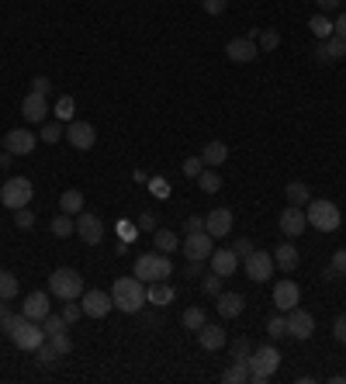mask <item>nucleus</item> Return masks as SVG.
Returning <instances> with one entry per match:
<instances>
[{"mask_svg": "<svg viewBox=\"0 0 346 384\" xmlns=\"http://www.w3.org/2000/svg\"><path fill=\"white\" fill-rule=\"evenodd\" d=\"M111 301H115V308L125 312V315L142 312V305L149 301V295H146V281H139L135 274H132V277H118L115 288H111Z\"/></svg>", "mask_w": 346, "mask_h": 384, "instance_id": "1", "label": "nucleus"}, {"mask_svg": "<svg viewBox=\"0 0 346 384\" xmlns=\"http://www.w3.org/2000/svg\"><path fill=\"white\" fill-rule=\"evenodd\" d=\"M0 329L11 336V343H14L18 350H32V353H35V350L45 343L42 322H32V319H25V315H11Z\"/></svg>", "mask_w": 346, "mask_h": 384, "instance_id": "2", "label": "nucleus"}, {"mask_svg": "<svg viewBox=\"0 0 346 384\" xmlns=\"http://www.w3.org/2000/svg\"><path fill=\"white\" fill-rule=\"evenodd\" d=\"M139 281H146V284H156V281H167L173 274V263H170V253H146L135 260V270H132Z\"/></svg>", "mask_w": 346, "mask_h": 384, "instance_id": "3", "label": "nucleus"}, {"mask_svg": "<svg viewBox=\"0 0 346 384\" xmlns=\"http://www.w3.org/2000/svg\"><path fill=\"white\" fill-rule=\"evenodd\" d=\"M49 295H56V298H63V301H77L84 295V277L73 267H59L49 277Z\"/></svg>", "mask_w": 346, "mask_h": 384, "instance_id": "4", "label": "nucleus"}, {"mask_svg": "<svg viewBox=\"0 0 346 384\" xmlns=\"http://www.w3.org/2000/svg\"><path fill=\"white\" fill-rule=\"evenodd\" d=\"M250 381L253 384H267L274 374H277V367H281V353L274 350V346H257L253 353H250Z\"/></svg>", "mask_w": 346, "mask_h": 384, "instance_id": "5", "label": "nucleus"}, {"mask_svg": "<svg viewBox=\"0 0 346 384\" xmlns=\"http://www.w3.org/2000/svg\"><path fill=\"white\" fill-rule=\"evenodd\" d=\"M32 198H35V187H32V180H28V177H7V180H4V187H0V205H4V208H11V212L28 208V205H32Z\"/></svg>", "mask_w": 346, "mask_h": 384, "instance_id": "6", "label": "nucleus"}, {"mask_svg": "<svg viewBox=\"0 0 346 384\" xmlns=\"http://www.w3.org/2000/svg\"><path fill=\"white\" fill-rule=\"evenodd\" d=\"M305 218H308V222H312V229H319V232H336V229H340V222H343L340 208H336L333 201H326V198L308 201V205H305Z\"/></svg>", "mask_w": 346, "mask_h": 384, "instance_id": "7", "label": "nucleus"}, {"mask_svg": "<svg viewBox=\"0 0 346 384\" xmlns=\"http://www.w3.org/2000/svg\"><path fill=\"white\" fill-rule=\"evenodd\" d=\"M243 267H246V277H250V281L263 284V281L274 277V253H267V250H253V253L243 260Z\"/></svg>", "mask_w": 346, "mask_h": 384, "instance_id": "8", "label": "nucleus"}, {"mask_svg": "<svg viewBox=\"0 0 346 384\" xmlns=\"http://www.w3.org/2000/svg\"><path fill=\"white\" fill-rule=\"evenodd\" d=\"M180 250L187 260H205L208 263V256L215 253V239L208 236V232H191L184 243H180Z\"/></svg>", "mask_w": 346, "mask_h": 384, "instance_id": "9", "label": "nucleus"}, {"mask_svg": "<svg viewBox=\"0 0 346 384\" xmlns=\"http://www.w3.org/2000/svg\"><path fill=\"white\" fill-rule=\"evenodd\" d=\"M288 336L291 340H312V333H315V319H312V312H305V308H291L288 315Z\"/></svg>", "mask_w": 346, "mask_h": 384, "instance_id": "10", "label": "nucleus"}, {"mask_svg": "<svg viewBox=\"0 0 346 384\" xmlns=\"http://www.w3.org/2000/svg\"><path fill=\"white\" fill-rule=\"evenodd\" d=\"M80 308H84V315H90V319H104L111 308H115V301H111V295L108 291H84L80 295Z\"/></svg>", "mask_w": 346, "mask_h": 384, "instance_id": "11", "label": "nucleus"}, {"mask_svg": "<svg viewBox=\"0 0 346 384\" xmlns=\"http://www.w3.org/2000/svg\"><path fill=\"white\" fill-rule=\"evenodd\" d=\"M77 236L84 239L86 246H97V243L104 239V222L94 212H80L77 215Z\"/></svg>", "mask_w": 346, "mask_h": 384, "instance_id": "12", "label": "nucleus"}, {"mask_svg": "<svg viewBox=\"0 0 346 384\" xmlns=\"http://www.w3.org/2000/svg\"><path fill=\"white\" fill-rule=\"evenodd\" d=\"M35 132H28V128H14V132H7V139H4V146H7V153H14V156H28V153H35Z\"/></svg>", "mask_w": 346, "mask_h": 384, "instance_id": "13", "label": "nucleus"}, {"mask_svg": "<svg viewBox=\"0 0 346 384\" xmlns=\"http://www.w3.org/2000/svg\"><path fill=\"white\" fill-rule=\"evenodd\" d=\"M66 139H70L73 149H90V146L97 142V132H94L90 122H77V118H73V122L66 125Z\"/></svg>", "mask_w": 346, "mask_h": 384, "instance_id": "14", "label": "nucleus"}, {"mask_svg": "<svg viewBox=\"0 0 346 384\" xmlns=\"http://www.w3.org/2000/svg\"><path fill=\"white\" fill-rule=\"evenodd\" d=\"M305 229H308V218H305L302 208H295V205H288L284 212H281V232L288 236V239H298Z\"/></svg>", "mask_w": 346, "mask_h": 384, "instance_id": "15", "label": "nucleus"}, {"mask_svg": "<svg viewBox=\"0 0 346 384\" xmlns=\"http://www.w3.org/2000/svg\"><path fill=\"white\" fill-rule=\"evenodd\" d=\"M21 115H25V122H32V125H42L45 118H49V104H45V94H28L25 101H21Z\"/></svg>", "mask_w": 346, "mask_h": 384, "instance_id": "16", "label": "nucleus"}, {"mask_svg": "<svg viewBox=\"0 0 346 384\" xmlns=\"http://www.w3.org/2000/svg\"><path fill=\"white\" fill-rule=\"evenodd\" d=\"M225 56H229L232 63H253V59L260 56V45L253 42V39H229Z\"/></svg>", "mask_w": 346, "mask_h": 384, "instance_id": "17", "label": "nucleus"}, {"mask_svg": "<svg viewBox=\"0 0 346 384\" xmlns=\"http://www.w3.org/2000/svg\"><path fill=\"white\" fill-rule=\"evenodd\" d=\"M298 301H302V291H298L295 281H277V284H274V305H277L281 312H291Z\"/></svg>", "mask_w": 346, "mask_h": 384, "instance_id": "18", "label": "nucleus"}, {"mask_svg": "<svg viewBox=\"0 0 346 384\" xmlns=\"http://www.w3.org/2000/svg\"><path fill=\"white\" fill-rule=\"evenodd\" d=\"M229 229H232V212H229V208H215V212L205 215V232H208L212 239L229 236Z\"/></svg>", "mask_w": 346, "mask_h": 384, "instance_id": "19", "label": "nucleus"}, {"mask_svg": "<svg viewBox=\"0 0 346 384\" xmlns=\"http://www.w3.org/2000/svg\"><path fill=\"white\" fill-rule=\"evenodd\" d=\"M21 315L32 319V322H42L45 315H49V291H32L25 298V305H21Z\"/></svg>", "mask_w": 346, "mask_h": 384, "instance_id": "20", "label": "nucleus"}, {"mask_svg": "<svg viewBox=\"0 0 346 384\" xmlns=\"http://www.w3.org/2000/svg\"><path fill=\"white\" fill-rule=\"evenodd\" d=\"M208 263H212V274H218V277L225 281V277H232V274H236L239 256L232 253V250H215V253L208 256Z\"/></svg>", "mask_w": 346, "mask_h": 384, "instance_id": "21", "label": "nucleus"}, {"mask_svg": "<svg viewBox=\"0 0 346 384\" xmlns=\"http://www.w3.org/2000/svg\"><path fill=\"white\" fill-rule=\"evenodd\" d=\"M215 301H218V315H222V319H239L243 308H246V298H243L239 291H222Z\"/></svg>", "mask_w": 346, "mask_h": 384, "instance_id": "22", "label": "nucleus"}, {"mask_svg": "<svg viewBox=\"0 0 346 384\" xmlns=\"http://www.w3.org/2000/svg\"><path fill=\"white\" fill-rule=\"evenodd\" d=\"M198 343H201V350H222L225 343H229V336H225V329L222 326H201L198 329Z\"/></svg>", "mask_w": 346, "mask_h": 384, "instance_id": "23", "label": "nucleus"}, {"mask_svg": "<svg viewBox=\"0 0 346 384\" xmlns=\"http://www.w3.org/2000/svg\"><path fill=\"white\" fill-rule=\"evenodd\" d=\"M298 263H302V256H298V250H295L291 243H281V246H274V267H281L284 274H291Z\"/></svg>", "mask_w": 346, "mask_h": 384, "instance_id": "24", "label": "nucleus"}, {"mask_svg": "<svg viewBox=\"0 0 346 384\" xmlns=\"http://www.w3.org/2000/svg\"><path fill=\"white\" fill-rule=\"evenodd\" d=\"M225 160H229V146H225L222 139H212V142L201 149V163H205V167H222Z\"/></svg>", "mask_w": 346, "mask_h": 384, "instance_id": "25", "label": "nucleus"}, {"mask_svg": "<svg viewBox=\"0 0 346 384\" xmlns=\"http://www.w3.org/2000/svg\"><path fill=\"white\" fill-rule=\"evenodd\" d=\"M284 198H288V205L305 208V205L312 201V191H308V184H302V180H291V184L284 187Z\"/></svg>", "mask_w": 346, "mask_h": 384, "instance_id": "26", "label": "nucleus"}, {"mask_svg": "<svg viewBox=\"0 0 346 384\" xmlns=\"http://www.w3.org/2000/svg\"><path fill=\"white\" fill-rule=\"evenodd\" d=\"M222 381L225 384H250V364H246V360H232V364L225 367Z\"/></svg>", "mask_w": 346, "mask_h": 384, "instance_id": "27", "label": "nucleus"}, {"mask_svg": "<svg viewBox=\"0 0 346 384\" xmlns=\"http://www.w3.org/2000/svg\"><path fill=\"white\" fill-rule=\"evenodd\" d=\"M52 115H56V122H63V125H70V122L77 118V101H73L70 94H63V97L56 101V108H52Z\"/></svg>", "mask_w": 346, "mask_h": 384, "instance_id": "28", "label": "nucleus"}, {"mask_svg": "<svg viewBox=\"0 0 346 384\" xmlns=\"http://www.w3.org/2000/svg\"><path fill=\"white\" fill-rule=\"evenodd\" d=\"M49 229H52V236H59V239H66V236H73L77 232V218L66 212H59L52 222H49Z\"/></svg>", "mask_w": 346, "mask_h": 384, "instance_id": "29", "label": "nucleus"}, {"mask_svg": "<svg viewBox=\"0 0 346 384\" xmlns=\"http://www.w3.org/2000/svg\"><path fill=\"white\" fill-rule=\"evenodd\" d=\"M153 243H156L160 253H173V250H180V236L170 232V229H156V232H153Z\"/></svg>", "mask_w": 346, "mask_h": 384, "instance_id": "30", "label": "nucleus"}, {"mask_svg": "<svg viewBox=\"0 0 346 384\" xmlns=\"http://www.w3.org/2000/svg\"><path fill=\"white\" fill-rule=\"evenodd\" d=\"M35 360H39V367H42V371H52V367L59 364V353H56V346H52V343L45 340L42 346L35 350Z\"/></svg>", "mask_w": 346, "mask_h": 384, "instance_id": "31", "label": "nucleus"}, {"mask_svg": "<svg viewBox=\"0 0 346 384\" xmlns=\"http://www.w3.org/2000/svg\"><path fill=\"white\" fill-rule=\"evenodd\" d=\"M180 322L191 329V333H198L208 319H205V308H198V305H191V308H184V315H180Z\"/></svg>", "mask_w": 346, "mask_h": 384, "instance_id": "32", "label": "nucleus"}, {"mask_svg": "<svg viewBox=\"0 0 346 384\" xmlns=\"http://www.w3.org/2000/svg\"><path fill=\"white\" fill-rule=\"evenodd\" d=\"M59 208L66 215H80L84 212V194H80V191H66V194L59 198Z\"/></svg>", "mask_w": 346, "mask_h": 384, "instance_id": "33", "label": "nucleus"}, {"mask_svg": "<svg viewBox=\"0 0 346 384\" xmlns=\"http://www.w3.org/2000/svg\"><path fill=\"white\" fill-rule=\"evenodd\" d=\"M308 28H312V35H315L319 42H322V39H329V35L336 32V28H333V21H329L326 14H315V18L308 21Z\"/></svg>", "mask_w": 346, "mask_h": 384, "instance_id": "34", "label": "nucleus"}, {"mask_svg": "<svg viewBox=\"0 0 346 384\" xmlns=\"http://www.w3.org/2000/svg\"><path fill=\"white\" fill-rule=\"evenodd\" d=\"M146 295H149L153 305H167V301H173V288L167 284V281H156L153 288H146Z\"/></svg>", "mask_w": 346, "mask_h": 384, "instance_id": "35", "label": "nucleus"}, {"mask_svg": "<svg viewBox=\"0 0 346 384\" xmlns=\"http://www.w3.org/2000/svg\"><path fill=\"white\" fill-rule=\"evenodd\" d=\"M198 184H201L205 194H218V191H222V173L218 170H201L198 173Z\"/></svg>", "mask_w": 346, "mask_h": 384, "instance_id": "36", "label": "nucleus"}, {"mask_svg": "<svg viewBox=\"0 0 346 384\" xmlns=\"http://www.w3.org/2000/svg\"><path fill=\"white\" fill-rule=\"evenodd\" d=\"M0 298L4 301L18 298V277H14L11 270H0Z\"/></svg>", "mask_w": 346, "mask_h": 384, "instance_id": "37", "label": "nucleus"}, {"mask_svg": "<svg viewBox=\"0 0 346 384\" xmlns=\"http://www.w3.org/2000/svg\"><path fill=\"white\" fill-rule=\"evenodd\" d=\"M45 340L56 346V353H59V357H66V353L73 350V340H70V333H66V329H59V333H49Z\"/></svg>", "mask_w": 346, "mask_h": 384, "instance_id": "38", "label": "nucleus"}, {"mask_svg": "<svg viewBox=\"0 0 346 384\" xmlns=\"http://www.w3.org/2000/svg\"><path fill=\"white\" fill-rule=\"evenodd\" d=\"M250 353H253V343L246 340V336H239V340L229 346V357L232 360H250Z\"/></svg>", "mask_w": 346, "mask_h": 384, "instance_id": "39", "label": "nucleus"}, {"mask_svg": "<svg viewBox=\"0 0 346 384\" xmlns=\"http://www.w3.org/2000/svg\"><path fill=\"white\" fill-rule=\"evenodd\" d=\"M257 45L263 49V52H274V49L281 45V35H277L274 28H263V32L257 35Z\"/></svg>", "mask_w": 346, "mask_h": 384, "instance_id": "40", "label": "nucleus"}, {"mask_svg": "<svg viewBox=\"0 0 346 384\" xmlns=\"http://www.w3.org/2000/svg\"><path fill=\"white\" fill-rule=\"evenodd\" d=\"M267 336H270V340H281V336H288V319H284V315H274V319L267 322Z\"/></svg>", "mask_w": 346, "mask_h": 384, "instance_id": "41", "label": "nucleus"}, {"mask_svg": "<svg viewBox=\"0 0 346 384\" xmlns=\"http://www.w3.org/2000/svg\"><path fill=\"white\" fill-rule=\"evenodd\" d=\"M39 139L49 142V146L59 142V139H63V122H42V135H39Z\"/></svg>", "mask_w": 346, "mask_h": 384, "instance_id": "42", "label": "nucleus"}, {"mask_svg": "<svg viewBox=\"0 0 346 384\" xmlns=\"http://www.w3.org/2000/svg\"><path fill=\"white\" fill-rule=\"evenodd\" d=\"M66 326H70V322H66V319H59V315H52V312H49V315L42 319L45 336H49V333H59V329H66Z\"/></svg>", "mask_w": 346, "mask_h": 384, "instance_id": "43", "label": "nucleus"}, {"mask_svg": "<svg viewBox=\"0 0 346 384\" xmlns=\"http://www.w3.org/2000/svg\"><path fill=\"white\" fill-rule=\"evenodd\" d=\"M201 167H205V163H201V156H187L180 170H184V177H194V180H198V173H201Z\"/></svg>", "mask_w": 346, "mask_h": 384, "instance_id": "44", "label": "nucleus"}, {"mask_svg": "<svg viewBox=\"0 0 346 384\" xmlns=\"http://www.w3.org/2000/svg\"><path fill=\"white\" fill-rule=\"evenodd\" d=\"M14 225H18V229H25V232H28V229H32V225H35V215L28 212V208H18V212H14Z\"/></svg>", "mask_w": 346, "mask_h": 384, "instance_id": "45", "label": "nucleus"}, {"mask_svg": "<svg viewBox=\"0 0 346 384\" xmlns=\"http://www.w3.org/2000/svg\"><path fill=\"white\" fill-rule=\"evenodd\" d=\"M135 229H139V232H156V215L142 212L139 215V222H135Z\"/></svg>", "mask_w": 346, "mask_h": 384, "instance_id": "46", "label": "nucleus"}, {"mask_svg": "<svg viewBox=\"0 0 346 384\" xmlns=\"http://www.w3.org/2000/svg\"><path fill=\"white\" fill-rule=\"evenodd\" d=\"M201 288H205V295H212V298H218V295H222V277H218V274H212V277H205V284H201Z\"/></svg>", "mask_w": 346, "mask_h": 384, "instance_id": "47", "label": "nucleus"}, {"mask_svg": "<svg viewBox=\"0 0 346 384\" xmlns=\"http://www.w3.org/2000/svg\"><path fill=\"white\" fill-rule=\"evenodd\" d=\"M229 250H232V253L239 256V260H246V256L253 253V243H250V239H236V243H232Z\"/></svg>", "mask_w": 346, "mask_h": 384, "instance_id": "48", "label": "nucleus"}, {"mask_svg": "<svg viewBox=\"0 0 346 384\" xmlns=\"http://www.w3.org/2000/svg\"><path fill=\"white\" fill-rule=\"evenodd\" d=\"M184 232L191 236V232H205V218L201 215H191L187 222H184Z\"/></svg>", "mask_w": 346, "mask_h": 384, "instance_id": "49", "label": "nucleus"}, {"mask_svg": "<svg viewBox=\"0 0 346 384\" xmlns=\"http://www.w3.org/2000/svg\"><path fill=\"white\" fill-rule=\"evenodd\" d=\"M187 277H205V260H187Z\"/></svg>", "mask_w": 346, "mask_h": 384, "instance_id": "50", "label": "nucleus"}, {"mask_svg": "<svg viewBox=\"0 0 346 384\" xmlns=\"http://www.w3.org/2000/svg\"><path fill=\"white\" fill-rule=\"evenodd\" d=\"M201 7H205V11H208V14H212V18H215V14H222V11H225V7H229V0H205V4H201Z\"/></svg>", "mask_w": 346, "mask_h": 384, "instance_id": "51", "label": "nucleus"}, {"mask_svg": "<svg viewBox=\"0 0 346 384\" xmlns=\"http://www.w3.org/2000/svg\"><path fill=\"white\" fill-rule=\"evenodd\" d=\"M63 319H66V322H77V319H84V308H80V305H66V308H63Z\"/></svg>", "mask_w": 346, "mask_h": 384, "instance_id": "52", "label": "nucleus"}, {"mask_svg": "<svg viewBox=\"0 0 346 384\" xmlns=\"http://www.w3.org/2000/svg\"><path fill=\"white\" fill-rule=\"evenodd\" d=\"M333 336H336L340 343H346V315H340V319L333 322Z\"/></svg>", "mask_w": 346, "mask_h": 384, "instance_id": "53", "label": "nucleus"}, {"mask_svg": "<svg viewBox=\"0 0 346 384\" xmlns=\"http://www.w3.org/2000/svg\"><path fill=\"white\" fill-rule=\"evenodd\" d=\"M32 90H35V94H49V90H52V80H49V77H35V80H32Z\"/></svg>", "mask_w": 346, "mask_h": 384, "instance_id": "54", "label": "nucleus"}, {"mask_svg": "<svg viewBox=\"0 0 346 384\" xmlns=\"http://www.w3.org/2000/svg\"><path fill=\"white\" fill-rule=\"evenodd\" d=\"M333 267L340 270V277H346V250H336V253H333Z\"/></svg>", "mask_w": 346, "mask_h": 384, "instance_id": "55", "label": "nucleus"}, {"mask_svg": "<svg viewBox=\"0 0 346 384\" xmlns=\"http://www.w3.org/2000/svg\"><path fill=\"white\" fill-rule=\"evenodd\" d=\"M315 4H319V11H322V14H329V11H340V4H343V0H315Z\"/></svg>", "mask_w": 346, "mask_h": 384, "instance_id": "56", "label": "nucleus"}, {"mask_svg": "<svg viewBox=\"0 0 346 384\" xmlns=\"http://www.w3.org/2000/svg\"><path fill=\"white\" fill-rule=\"evenodd\" d=\"M333 28H336L333 35H340V39H346V11L340 14V18H336V21H333Z\"/></svg>", "mask_w": 346, "mask_h": 384, "instance_id": "57", "label": "nucleus"}, {"mask_svg": "<svg viewBox=\"0 0 346 384\" xmlns=\"http://www.w3.org/2000/svg\"><path fill=\"white\" fill-rule=\"evenodd\" d=\"M14 163V153H7V149H0V170H7Z\"/></svg>", "mask_w": 346, "mask_h": 384, "instance_id": "58", "label": "nucleus"}, {"mask_svg": "<svg viewBox=\"0 0 346 384\" xmlns=\"http://www.w3.org/2000/svg\"><path fill=\"white\" fill-rule=\"evenodd\" d=\"M153 191H156V198H167V184L163 180H153Z\"/></svg>", "mask_w": 346, "mask_h": 384, "instance_id": "59", "label": "nucleus"}, {"mask_svg": "<svg viewBox=\"0 0 346 384\" xmlns=\"http://www.w3.org/2000/svg\"><path fill=\"white\" fill-rule=\"evenodd\" d=\"M322 277H326V281H336V277H340V270H336V267H333V263H329V267H326V270H322Z\"/></svg>", "mask_w": 346, "mask_h": 384, "instance_id": "60", "label": "nucleus"}, {"mask_svg": "<svg viewBox=\"0 0 346 384\" xmlns=\"http://www.w3.org/2000/svg\"><path fill=\"white\" fill-rule=\"evenodd\" d=\"M7 319H11V308H7V301L0 298V326H4V322H7Z\"/></svg>", "mask_w": 346, "mask_h": 384, "instance_id": "61", "label": "nucleus"}, {"mask_svg": "<svg viewBox=\"0 0 346 384\" xmlns=\"http://www.w3.org/2000/svg\"><path fill=\"white\" fill-rule=\"evenodd\" d=\"M0 146H4V139H0Z\"/></svg>", "mask_w": 346, "mask_h": 384, "instance_id": "62", "label": "nucleus"}]
</instances>
